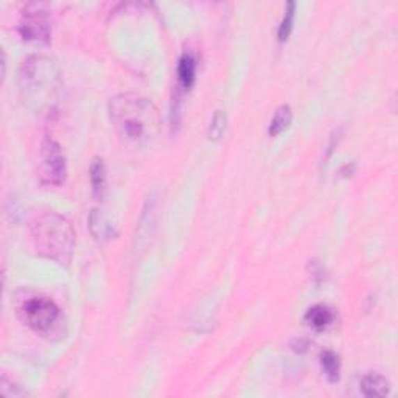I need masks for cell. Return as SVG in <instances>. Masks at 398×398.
Returning a JSON list of instances; mask_svg holds the SVG:
<instances>
[{"label":"cell","instance_id":"obj_1","mask_svg":"<svg viewBox=\"0 0 398 398\" xmlns=\"http://www.w3.org/2000/svg\"><path fill=\"white\" fill-rule=\"evenodd\" d=\"M111 123L123 141L134 145H148L159 132V111L147 97L120 94L109 100Z\"/></svg>","mask_w":398,"mask_h":398},{"label":"cell","instance_id":"obj_2","mask_svg":"<svg viewBox=\"0 0 398 398\" xmlns=\"http://www.w3.org/2000/svg\"><path fill=\"white\" fill-rule=\"evenodd\" d=\"M31 240L36 252L61 266H69L74 257L77 234L67 218L49 212L31 224Z\"/></svg>","mask_w":398,"mask_h":398},{"label":"cell","instance_id":"obj_3","mask_svg":"<svg viewBox=\"0 0 398 398\" xmlns=\"http://www.w3.org/2000/svg\"><path fill=\"white\" fill-rule=\"evenodd\" d=\"M16 310L21 322L36 335L47 337V340L63 336L64 317L61 310L51 298L41 294L26 296L17 303Z\"/></svg>","mask_w":398,"mask_h":398},{"label":"cell","instance_id":"obj_4","mask_svg":"<svg viewBox=\"0 0 398 398\" xmlns=\"http://www.w3.org/2000/svg\"><path fill=\"white\" fill-rule=\"evenodd\" d=\"M21 88L30 94H44L55 88L59 81V70L51 58L42 55H33L24 59L19 70Z\"/></svg>","mask_w":398,"mask_h":398},{"label":"cell","instance_id":"obj_5","mask_svg":"<svg viewBox=\"0 0 398 398\" xmlns=\"http://www.w3.org/2000/svg\"><path fill=\"white\" fill-rule=\"evenodd\" d=\"M19 33L24 41L49 44L51 39V17L45 3H29L22 11Z\"/></svg>","mask_w":398,"mask_h":398},{"label":"cell","instance_id":"obj_6","mask_svg":"<svg viewBox=\"0 0 398 398\" xmlns=\"http://www.w3.org/2000/svg\"><path fill=\"white\" fill-rule=\"evenodd\" d=\"M38 176L42 184L61 185L67 176V164L61 147L50 137H45L39 151Z\"/></svg>","mask_w":398,"mask_h":398},{"label":"cell","instance_id":"obj_7","mask_svg":"<svg viewBox=\"0 0 398 398\" xmlns=\"http://www.w3.org/2000/svg\"><path fill=\"white\" fill-rule=\"evenodd\" d=\"M89 229L92 237L100 243L114 240L118 235L116 224L109 220L108 215L103 214V210L98 209H94L89 214Z\"/></svg>","mask_w":398,"mask_h":398},{"label":"cell","instance_id":"obj_8","mask_svg":"<svg viewBox=\"0 0 398 398\" xmlns=\"http://www.w3.org/2000/svg\"><path fill=\"white\" fill-rule=\"evenodd\" d=\"M336 313L327 305H315L305 315V322L316 331H324L335 324Z\"/></svg>","mask_w":398,"mask_h":398},{"label":"cell","instance_id":"obj_9","mask_svg":"<svg viewBox=\"0 0 398 398\" xmlns=\"http://www.w3.org/2000/svg\"><path fill=\"white\" fill-rule=\"evenodd\" d=\"M89 177L92 185V195L97 201H102L106 193V185H108V175H106V165L103 159L95 157L89 167Z\"/></svg>","mask_w":398,"mask_h":398},{"label":"cell","instance_id":"obj_10","mask_svg":"<svg viewBox=\"0 0 398 398\" xmlns=\"http://www.w3.org/2000/svg\"><path fill=\"white\" fill-rule=\"evenodd\" d=\"M360 388L366 397H388L390 394V383L380 374L364 375Z\"/></svg>","mask_w":398,"mask_h":398},{"label":"cell","instance_id":"obj_11","mask_svg":"<svg viewBox=\"0 0 398 398\" xmlns=\"http://www.w3.org/2000/svg\"><path fill=\"white\" fill-rule=\"evenodd\" d=\"M196 81V59L190 53H184L177 64V83L184 90H190Z\"/></svg>","mask_w":398,"mask_h":398},{"label":"cell","instance_id":"obj_12","mask_svg":"<svg viewBox=\"0 0 398 398\" xmlns=\"http://www.w3.org/2000/svg\"><path fill=\"white\" fill-rule=\"evenodd\" d=\"M293 122V111L288 104H282L278 106L276 109L273 118L269 122V128H268V134L271 137H277L280 136L282 132L288 128V126Z\"/></svg>","mask_w":398,"mask_h":398},{"label":"cell","instance_id":"obj_13","mask_svg":"<svg viewBox=\"0 0 398 398\" xmlns=\"http://www.w3.org/2000/svg\"><path fill=\"white\" fill-rule=\"evenodd\" d=\"M321 367L322 372L327 376L328 383H337L341 376V360L340 355H336L335 351L325 350L321 353Z\"/></svg>","mask_w":398,"mask_h":398},{"label":"cell","instance_id":"obj_14","mask_svg":"<svg viewBox=\"0 0 398 398\" xmlns=\"http://www.w3.org/2000/svg\"><path fill=\"white\" fill-rule=\"evenodd\" d=\"M294 16H296V3L294 2H288L287 10H285V16L280 22V26H278L277 31V38L280 42H285L289 38L291 31H293V24H294Z\"/></svg>","mask_w":398,"mask_h":398},{"label":"cell","instance_id":"obj_15","mask_svg":"<svg viewBox=\"0 0 398 398\" xmlns=\"http://www.w3.org/2000/svg\"><path fill=\"white\" fill-rule=\"evenodd\" d=\"M225 125H228V117L223 111H216L214 118H212L210 126H209V138L212 142L221 141V137L224 136Z\"/></svg>","mask_w":398,"mask_h":398},{"label":"cell","instance_id":"obj_16","mask_svg":"<svg viewBox=\"0 0 398 398\" xmlns=\"http://www.w3.org/2000/svg\"><path fill=\"white\" fill-rule=\"evenodd\" d=\"M0 392L5 397H25L26 392L21 389V386H16L15 383L10 381L6 375H2V380H0Z\"/></svg>","mask_w":398,"mask_h":398},{"label":"cell","instance_id":"obj_17","mask_svg":"<svg viewBox=\"0 0 398 398\" xmlns=\"http://www.w3.org/2000/svg\"><path fill=\"white\" fill-rule=\"evenodd\" d=\"M293 349H294V351H301V353H303V351L308 350V341L297 340L293 342Z\"/></svg>","mask_w":398,"mask_h":398},{"label":"cell","instance_id":"obj_18","mask_svg":"<svg viewBox=\"0 0 398 398\" xmlns=\"http://www.w3.org/2000/svg\"><path fill=\"white\" fill-rule=\"evenodd\" d=\"M353 171H355V164H350V165L347 164V165H344V167L341 168L340 173H341L342 176H346V177H347V176H351V175H353Z\"/></svg>","mask_w":398,"mask_h":398}]
</instances>
